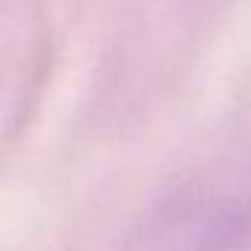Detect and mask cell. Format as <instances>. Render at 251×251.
I'll return each instance as SVG.
<instances>
[{"mask_svg":"<svg viewBox=\"0 0 251 251\" xmlns=\"http://www.w3.org/2000/svg\"><path fill=\"white\" fill-rule=\"evenodd\" d=\"M136 251H251V210L233 201H186L148 225Z\"/></svg>","mask_w":251,"mask_h":251,"instance_id":"obj_1","label":"cell"}]
</instances>
